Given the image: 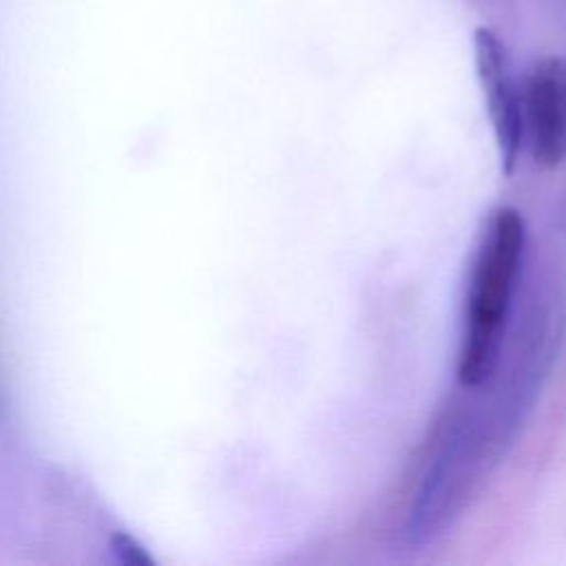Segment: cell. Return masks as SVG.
<instances>
[{"label": "cell", "instance_id": "3", "mask_svg": "<svg viewBox=\"0 0 566 566\" xmlns=\"http://www.w3.org/2000/svg\"><path fill=\"white\" fill-rule=\"evenodd\" d=\"M524 133L531 155L544 168L566 161V60L546 55L526 75L522 91Z\"/></svg>", "mask_w": 566, "mask_h": 566}, {"label": "cell", "instance_id": "2", "mask_svg": "<svg viewBox=\"0 0 566 566\" xmlns=\"http://www.w3.org/2000/svg\"><path fill=\"white\" fill-rule=\"evenodd\" d=\"M473 57L484 106L493 126L500 168L504 177H511L524 139L522 93L513 73L511 55L497 31L491 27H478L473 31Z\"/></svg>", "mask_w": 566, "mask_h": 566}, {"label": "cell", "instance_id": "1", "mask_svg": "<svg viewBox=\"0 0 566 566\" xmlns=\"http://www.w3.org/2000/svg\"><path fill=\"white\" fill-rule=\"evenodd\" d=\"M524 241L526 228L522 214L511 206L497 208L482 232L469 279L458 356V382L464 389L484 385L495 369Z\"/></svg>", "mask_w": 566, "mask_h": 566}]
</instances>
